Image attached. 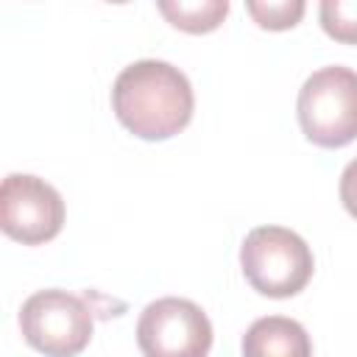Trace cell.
I'll use <instances>...</instances> for the list:
<instances>
[{"label":"cell","mask_w":357,"mask_h":357,"mask_svg":"<svg viewBox=\"0 0 357 357\" xmlns=\"http://www.w3.org/2000/svg\"><path fill=\"white\" fill-rule=\"evenodd\" d=\"M240 265L257 293L268 298H290L307 287L315 259L296 231L284 226H257L240 245Z\"/></svg>","instance_id":"obj_2"},{"label":"cell","mask_w":357,"mask_h":357,"mask_svg":"<svg viewBox=\"0 0 357 357\" xmlns=\"http://www.w3.org/2000/svg\"><path fill=\"white\" fill-rule=\"evenodd\" d=\"M296 112L312 145H349L357 139V73L340 64L315 70L298 92Z\"/></svg>","instance_id":"obj_3"},{"label":"cell","mask_w":357,"mask_h":357,"mask_svg":"<svg viewBox=\"0 0 357 357\" xmlns=\"http://www.w3.org/2000/svg\"><path fill=\"white\" fill-rule=\"evenodd\" d=\"M248 14L254 22L265 31H287L304 17V3L301 0H248L245 3Z\"/></svg>","instance_id":"obj_9"},{"label":"cell","mask_w":357,"mask_h":357,"mask_svg":"<svg viewBox=\"0 0 357 357\" xmlns=\"http://www.w3.org/2000/svg\"><path fill=\"white\" fill-rule=\"evenodd\" d=\"M156 8L173 28L187 33H209L229 14L226 0H159Z\"/></svg>","instance_id":"obj_8"},{"label":"cell","mask_w":357,"mask_h":357,"mask_svg":"<svg viewBox=\"0 0 357 357\" xmlns=\"http://www.w3.org/2000/svg\"><path fill=\"white\" fill-rule=\"evenodd\" d=\"M92 310L75 293L47 287L25 298L20 329L28 346L45 357H75L92 340Z\"/></svg>","instance_id":"obj_4"},{"label":"cell","mask_w":357,"mask_h":357,"mask_svg":"<svg viewBox=\"0 0 357 357\" xmlns=\"http://www.w3.org/2000/svg\"><path fill=\"white\" fill-rule=\"evenodd\" d=\"M0 226L22 245L47 243L64 226V201L45 178L11 173L0 187Z\"/></svg>","instance_id":"obj_6"},{"label":"cell","mask_w":357,"mask_h":357,"mask_svg":"<svg viewBox=\"0 0 357 357\" xmlns=\"http://www.w3.org/2000/svg\"><path fill=\"white\" fill-rule=\"evenodd\" d=\"M192 86L170 61L142 59L128 64L112 86L117 120L139 139H170L192 120Z\"/></svg>","instance_id":"obj_1"},{"label":"cell","mask_w":357,"mask_h":357,"mask_svg":"<svg viewBox=\"0 0 357 357\" xmlns=\"http://www.w3.org/2000/svg\"><path fill=\"white\" fill-rule=\"evenodd\" d=\"M340 201L351 218H357V159H351L340 176Z\"/></svg>","instance_id":"obj_11"},{"label":"cell","mask_w":357,"mask_h":357,"mask_svg":"<svg viewBox=\"0 0 357 357\" xmlns=\"http://www.w3.org/2000/svg\"><path fill=\"white\" fill-rule=\"evenodd\" d=\"M243 357H312V343L298 321L268 315L245 329Z\"/></svg>","instance_id":"obj_7"},{"label":"cell","mask_w":357,"mask_h":357,"mask_svg":"<svg viewBox=\"0 0 357 357\" xmlns=\"http://www.w3.org/2000/svg\"><path fill=\"white\" fill-rule=\"evenodd\" d=\"M137 343L145 357H206L212 324L195 301L165 296L139 312Z\"/></svg>","instance_id":"obj_5"},{"label":"cell","mask_w":357,"mask_h":357,"mask_svg":"<svg viewBox=\"0 0 357 357\" xmlns=\"http://www.w3.org/2000/svg\"><path fill=\"white\" fill-rule=\"evenodd\" d=\"M321 28L346 45H357V0H324L318 8Z\"/></svg>","instance_id":"obj_10"}]
</instances>
